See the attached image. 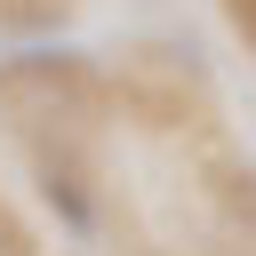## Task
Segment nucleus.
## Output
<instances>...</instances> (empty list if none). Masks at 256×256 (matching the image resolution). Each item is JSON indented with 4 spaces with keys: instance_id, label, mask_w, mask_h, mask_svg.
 Here are the masks:
<instances>
[{
    "instance_id": "nucleus-1",
    "label": "nucleus",
    "mask_w": 256,
    "mask_h": 256,
    "mask_svg": "<svg viewBox=\"0 0 256 256\" xmlns=\"http://www.w3.org/2000/svg\"><path fill=\"white\" fill-rule=\"evenodd\" d=\"M40 192H48V208H56L72 232H88V224H96V208H88V192H80V176H72V168H56V160H48V168H40Z\"/></svg>"
},
{
    "instance_id": "nucleus-2",
    "label": "nucleus",
    "mask_w": 256,
    "mask_h": 256,
    "mask_svg": "<svg viewBox=\"0 0 256 256\" xmlns=\"http://www.w3.org/2000/svg\"><path fill=\"white\" fill-rule=\"evenodd\" d=\"M0 256H32V240H24V224H16V216H0Z\"/></svg>"
},
{
    "instance_id": "nucleus-3",
    "label": "nucleus",
    "mask_w": 256,
    "mask_h": 256,
    "mask_svg": "<svg viewBox=\"0 0 256 256\" xmlns=\"http://www.w3.org/2000/svg\"><path fill=\"white\" fill-rule=\"evenodd\" d=\"M224 8H232V24H240V32H256V0H224Z\"/></svg>"
}]
</instances>
